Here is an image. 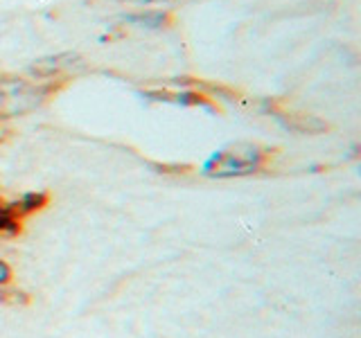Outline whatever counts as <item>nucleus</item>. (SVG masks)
<instances>
[{
  "label": "nucleus",
  "instance_id": "7",
  "mask_svg": "<svg viewBox=\"0 0 361 338\" xmlns=\"http://www.w3.org/2000/svg\"><path fill=\"white\" fill-rule=\"evenodd\" d=\"M133 23H142L147 27H169L174 25V16L169 14H163V11H158V14H140V16H131Z\"/></svg>",
  "mask_w": 361,
  "mask_h": 338
},
{
  "label": "nucleus",
  "instance_id": "3",
  "mask_svg": "<svg viewBox=\"0 0 361 338\" xmlns=\"http://www.w3.org/2000/svg\"><path fill=\"white\" fill-rule=\"evenodd\" d=\"M75 65H79V56L68 52V54H56L37 61L32 65V73L41 77V82H50V79H63L66 73L73 70Z\"/></svg>",
  "mask_w": 361,
  "mask_h": 338
},
{
  "label": "nucleus",
  "instance_id": "10",
  "mask_svg": "<svg viewBox=\"0 0 361 338\" xmlns=\"http://www.w3.org/2000/svg\"><path fill=\"white\" fill-rule=\"evenodd\" d=\"M9 135H11V131H9V129L5 127L3 122H0V144H3V142H5V140L9 138Z\"/></svg>",
  "mask_w": 361,
  "mask_h": 338
},
{
  "label": "nucleus",
  "instance_id": "2",
  "mask_svg": "<svg viewBox=\"0 0 361 338\" xmlns=\"http://www.w3.org/2000/svg\"><path fill=\"white\" fill-rule=\"evenodd\" d=\"M271 151L255 142H235L226 146L219 154H214L203 167V172L212 178H233V176H248L259 172Z\"/></svg>",
  "mask_w": 361,
  "mask_h": 338
},
{
  "label": "nucleus",
  "instance_id": "1",
  "mask_svg": "<svg viewBox=\"0 0 361 338\" xmlns=\"http://www.w3.org/2000/svg\"><path fill=\"white\" fill-rule=\"evenodd\" d=\"M61 79L50 82H27L20 77L0 75V120L18 118L37 111L52 93H56Z\"/></svg>",
  "mask_w": 361,
  "mask_h": 338
},
{
  "label": "nucleus",
  "instance_id": "6",
  "mask_svg": "<svg viewBox=\"0 0 361 338\" xmlns=\"http://www.w3.org/2000/svg\"><path fill=\"white\" fill-rule=\"evenodd\" d=\"M48 203H50V196L45 194V192H32V194H25L18 203H14V208L20 217H27V214H32V212L43 210Z\"/></svg>",
  "mask_w": 361,
  "mask_h": 338
},
{
  "label": "nucleus",
  "instance_id": "5",
  "mask_svg": "<svg viewBox=\"0 0 361 338\" xmlns=\"http://www.w3.org/2000/svg\"><path fill=\"white\" fill-rule=\"evenodd\" d=\"M278 118L282 120L287 129L296 131V133H323L330 129V124L325 120L316 118V115H307V113H278Z\"/></svg>",
  "mask_w": 361,
  "mask_h": 338
},
{
  "label": "nucleus",
  "instance_id": "4",
  "mask_svg": "<svg viewBox=\"0 0 361 338\" xmlns=\"http://www.w3.org/2000/svg\"><path fill=\"white\" fill-rule=\"evenodd\" d=\"M152 99H161V101H174V104H183V106H206V108H214L217 111L219 106L214 104L212 97L208 93H201L199 88L192 90H180V93H169V90H149Z\"/></svg>",
  "mask_w": 361,
  "mask_h": 338
},
{
  "label": "nucleus",
  "instance_id": "8",
  "mask_svg": "<svg viewBox=\"0 0 361 338\" xmlns=\"http://www.w3.org/2000/svg\"><path fill=\"white\" fill-rule=\"evenodd\" d=\"M7 287H0V302H7V304H25L30 300L25 293H20L16 289L14 291H7Z\"/></svg>",
  "mask_w": 361,
  "mask_h": 338
},
{
  "label": "nucleus",
  "instance_id": "9",
  "mask_svg": "<svg viewBox=\"0 0 361 338\" xmlns=\"http://www.w3.org/2000/svg\"><path fill=\"white\" fill-rule=\"evenodd\" d=\"M11 277H14V273H11L9 264L5 262V259H0V287L11 284Z\"/></svg>",
  "mask_w": 361,
  "mask_h": 338
}]
</instances>
